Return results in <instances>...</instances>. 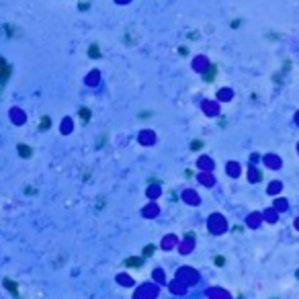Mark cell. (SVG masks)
<instances>
[{
	"label": "cell",
	"instance_id": "6da1fadb",
	"mask_svg": "<svg viewBox=\"0 0 299 299\" xmlns=\"http://www.w3.org/2000/svg\"><path fill=\"white\" fill-rule=\"evenodd\" d=\"M6 78H8V66L4 60H0V84H4Z\"/></svg>",
	"mask_w": 299,
	"mask_h": 299
},
{
	"label": "cell",
	"instance_id": "8992f818",
	"mask_svg": "<svg viewBox=\"0 0 299 299\" xmlns=\"http://www.w3.org/2000/svg\"><path fill=\"white\" fill-rule=\"evenodd\" d=\"M45 127H49V119H43L41 121V129H45Z\"/></svg>",
	"mask_w": 299,
	"mask_h": 299
},
{
	"label": "cell",
	"instance_id": "52a82bcc",
	"mask_svg": "<svg viewBox=\"0 0 299 299\" xmlns=\"http://www.w3.org/2000/svg\"><path fill=\"white\" fill-rule=\"evenodd\" d=\"M119 2H127V0H119Z\"/></svg>",
	"mask_w": 299,
	"mask_h": 299
},
{
	"label": "cell",
	"instance_id": "5b68a950",
	"mask_svg": "<svg viewBox=\"0 0 299 299\" xmlns=\"http://www.w3.org/2000/svg\"><path fill=\"white\" fill-rule=\"evenodd\" d=\"M21 154H23V156H29V150H27V146H21Z\"/></svg>",
	"mask_w": 299,
	"mask_h": 299
},
{
	"label": "cell",
	"instance_id": "3957f363",
	"mask_svg": "<svg viewBox=\"0 0 299 299\" xmlns=\"http://www.w3.org/2000/svg\"><path fill=\"white\" fill-rule=\"evenodd\" d=\"M127 266H141V258H129Z\"/></svg>",
	"mask_w": 299,
	"mask_h": 299
},
{
	"label": "cell",
	"instance_id": "277c9868",
	"mask_svg": "<svg viewBox=\"0 0 299 299\" xmlns=\"http://www.w3.org/2000/svg\"><path fill=\"white\" fill-rule=\"evenodd\" d=\"M205 64H207V62H205V60H201V57H199V60H197V62H195V68H197V70H203V68H205Z\"/></svg>",
	"mask_w": 299,
	"mask_h": 299
},
{
	"label": "cell",
	"instance_id": "ba28073f",
	"mask_svg": "<svg viewBox=\"0 0 299 299\" xmlns=\"http://www.w3.org/2000/svg\"><path fill=\"white\" fill-rule=\"evenodd\" d=\"M297 277H299V270H297Z\"/></svg>",
	"mask_w": 299,
	"mask_h": 299
},
{
	"label": "cell",
	"instance_id": "7a4b0ae2",
	"mask_svg": "<svg viewBox=\"0 0 299 299\" xmlns=\"http://www.w3.org/2000/svg\"><path fill=\"white\" fill-rule=\"evenodd\" d=\"M4 287H6V289H8V291H12V293H14V295H16V293H19V291H16V285H12V283H10V281H8V279H6V281H4Z\"/></svg>",
	"mask_w": 299,
	"mask_h": 299
}]
</instances>
